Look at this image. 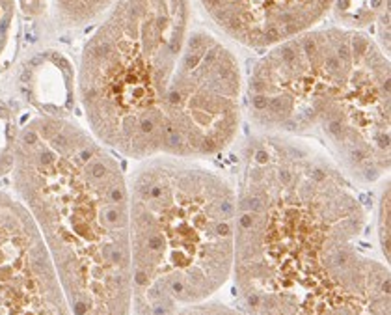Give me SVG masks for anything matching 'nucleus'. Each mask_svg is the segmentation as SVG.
Instances as JSON below:
<instances>
[{"label":"nucleus","mask_w":391,"mask_h":315,"mask_svg":"<svg viewBox=\"0 0 391 315\" xmlns=\"http://www.w3.org/2000/svg\"><path fill=\"white\" fill-rule=\"evenodd\" d=\"M233 276L248 315H391L388 267L367 254L363 201L317 146L246 142Z\"/></svg>","instance_id":"f257e3e1"},{"label":"nucleus","mask_w":391,"mask_h":315,"mask_svg":"<svg viewBox=\"0 0 391 315\" xmlns=\"http://www.w3.org/2000/svg\"><path fill=\"white\" fill-rule=\"evenodd\" d=\"M11 172L73 315H129V185L114 155L73 121L39 116L21 129Z\"/></svg>","instance_id":"f03ea898"},{"label":"nucleus","mask_w":391,"mask_h":315,"mask_svg":"<svg viewBox=\"0 0 391 315\" xmlns=\"http://www.w3.org/2000/svg\"><path fill=\"white\" fill-rule=\"evenodd\" d=\"M390 60L367 32L311 28L270 47L246 84L263 135L315 142L347 177L390 172Z\"/></svg>","instance_id":"7ed1b4c3"},{"label":"nucleus","mask_w":391,"mask_h":315,"mask_svg":"<svg viewBox=\"0 0 391 315\" xmlns=\"http://www.w3.org/2000/svg\"><path fill=\"white\" fill-rule=\"evenodd\" d=\"M237 194L185 158H148L129 187L130 308L175 315L205 302L233 273Z\"/></svg>","instance_id":"20e7f679"},{"label":"nucleus","mask_w":391,"mask_h":315,"mask_svg":"<svg viewBox=\"0 0 391 315\" xmlns=\"http://www.w3.org/2000/svg\"><path fill=\"white\" fill-rule=\"evenodd\" d=\"M190 17V0H116L88 39L76 88L105 147L140 160L164 155L166 103Z\"/></svg>","instance_id":"39448f33"},{"label":"nucleus","mask_w":391,"mask_h":315,"mask_svg":"<svg viewBox=\"0 0 391 315\" xmlns=\"http://www.w3.org/2000/svg\"><path fill=\"white\" fill-rule=\"evenodd\" d=\"M242 118L237 56L212 32L190 30L166 103L164 155L207 158L231 146Z\"/></svg>","instance_id":"423d86ee"},{"label":"nucleus","mask_w":391,"mask_h":315,"mask_svg":"<svg viewBox=\"0 0 391 315\" xmlns=\"http://www.w3.org/2000/svg\"><path fill=\"white\" fill-rule=\"evenodd\" d=\"M0 315H73L30 213L2 190Z\"/></svg>","instance_id":"0eeeda50"},{"label":"nucleus","mask_w":391,"mask_h":315,"mask_svg":"<svg viewBox=\"0 0 391 315\" xmlns=\"http://www.w3.org/2000/svg\"><path fill=\"white\" fill-rule=\"evenodd\" d=\"M220 30L250 49H270L315 28L334 0H200Z\"/></svg>","instance_id":"6e6552de"},{"label":"nucleus","mask_w":391,"mask_h":315,"mask_svg":"<svg viewBox=\"0 0 391 315\" xmlns=\"http://www.w3.org/2000/svg\"><path fill=\"white\" fill-rule=\"evenodd\" d=\"M22 97L43 116L65 118L74 106L76 79L71 60L58 51H41L22 65L19 75Z\"/></svg>","instance_id":"1a4fd4ad"},{"label":"nucleus","mask_w":391,"mask_h":315,"mask_svg":"<svg viewBox=\"0 0 391 315\" xmlns=\"http://www.w3.org/2000/svg\"><path fill=\"white\" fill-rule=\"evenodd\" d=\"M341 28L361 30L378 26L382 49H390V0H334L332 10Z\"/></svg>","instance_id":"9d476101"},{"label":"nucleus","mask_w":391,"mask_h":315,"mask_svg":"<svg viewBox=\"0 0 391 315\" xmlns=\"http://www.w3.org/2000/svg\"><path fill=\"white\" fill-rule=\"evenodd\" d=\"M116 0H54L56 17L65 26H84L99 19Z\"/></svg>","instance_id":"9b49d317"},{"label":"nucleus","mask_w":391,"mask_h":315,"mask_svg":"<svg viewBox=\"0 0 391 315\" xmlns=\"http://www.w3.org/2000/svg\"><path fill=\"white\" fill-rule=\"evenodd\" d=\"M19 135L21 129L13 106L0 99V176H6L13 170Z\"/></svg>","instance_id":"f8f14e48"},{"label":"nucleus","mask_w":391,"mask_h":315,"mask_svg":"<svg viewBox=\"0 0 391 315\" xmlns=\"http://www.w3.org/2000/svg\"><path fill=\"white\" fill-rule=\"evenodd\" d=\"M17 47V0H0V71L13 60Z\"/></svg>","instance_id":"ddd939ff"},{"label":"nucleus","mask_w":391,"mask_h":315,"mask_svg":"<svg viewBox=\"0 0 391 315\" xmlns=\"http://www.w3.org/2000/svg\"><path fill=\"white\" fill-rule=\"evenodd\" d=\"M175 315H248L246 312L235 310L231 306L220 304V302H200L183 308L179 314Z\"/></svg>","instance_id":"4468645a"},{"label":"nucleus","mask_w":391,"mask_h":315,"mask_svg":"<svg viewBox=\"0 0 391 315\" xmlns=\"http://www.w3.org/2000/svg\"><path fill=\"white\" fill-rule=\"evenodd\" d=\"M390 189L386 187V190L382 192L380 200V218H378V235H380V244L382 252L386 256V259H390Z\"/></svg>","instance_id":"2eb2a0df"},{"label":"nucleus","mask_w":391,"mask_h":315,"mask_svg":"<svg viewBox=\"0 0 391 315\" xmlns=\"http://www.w3.org/2000/svg\"><path fill=\"white\" fill-rule=\"evenodd\" d=\"M17 4H19V10L22 11L24 17L37 19L47 11L49 0H17Z\"/></svg>","instance_id":"dca6fc26"}]
</instances>
